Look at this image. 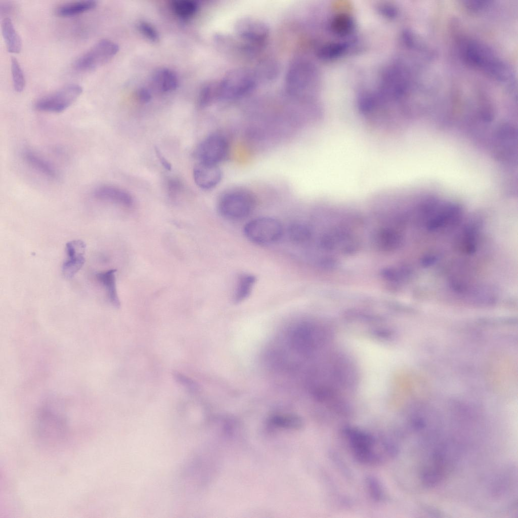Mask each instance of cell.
<instances>
[{
    "label": "cell",
    "instance_id": "f1b7e54d",
    "mask_svg": "<svg viewBox=\"0 0 518 518\" xmlns=\"http://www.w3.org/2000/svg\"><path fill=\"white\" fill-rule=\"evenodd\" d=\"M168 192L170 196L178 194L182 188V184L176 179H171L167 183Z\"/></svg>",
    "mask_w": 518,
    "mask_h": 518
},
{
    "label": "cell",
    "instance_id": "e0dca14e",
    "mask_svg": "<svg viewBox=\"0 0 518 518\" xmlns=\"http://www.w3.org/2000/svg\"><path fill=\"white\" fill-rule=\"evenodd\" d=\"M154 85L163 92L172 91L178 85V79L176 73L169 69H162L157 71L153 76Z\"/></svg>",
    "mask_w": 518,
    "mask_h": 518
},
{
    "label": "cell",
    "instance_id": "30bf717a",
    "mask_svg": "<svg viewBox=\"0 0 518 518\" xmlns=\"http://www.w3.org/2000/svg\"><path fill=\"white\" fill-rule=\"evenodd\" d=\"M321 245L325 249L338 250L344 252L354 251L357 242L348 232L336 230L329 232L321 239Z\"/></svg>",
    "mask_w": 518,
    "mask_h": 518
},
{
    "label": "cell",
    "instance_id": "9a60e30c",
    "mask_svg": "<svg viewBox=\"0 0 518 518\" xmlns=\"http://www.w3.org/2000/svg\"><path fill=\"white\" fill-rule=\"evenodd\" d=\"M115 272V270L110 269L98 273L95 276L97 279L104 287L110 303L114 307L118 308L120 307V303L116 290Z\"/></svg>",
    "mask_w": 518,
    "mask_h": 518
},
{
    "label": "cell",
    "instance_id": "52a82bcc",
    "mask_svg": "<svg viewBox=\"0 0 518 518\" xmlns=\"http://www.w3.org/2000/svg\"><path fill=\"white\" fill-rule=\"evenodd\" d=\"M230 145L222 134L213 133L206 137L196 150L199 162L218 165L228 157Z\"/></svg>",
    "mask_w": 518,
    "mask_h": 518
},
{
    "label": "cell",
    "instance_id": "3957f363",
    "mask_svg": "<svg viewBox=\"0 0 518 518\" xmlns=\"http://www.w3.org/2000/svg\"><path fill=\"white\" fill-rule=\"evenodd\" d=\"M342 430L357 461L369 465H375L381 462V457L373 451L376 441L372 435L350 425L344 426Z\"/></svg>",
    "mask_w": 518,
    "mask_h": 518
},
{
    "label": "cell",
    "instance_id": "83f0119b",
    "mask_svg": "<svg viewBox=\"0 0 518 518\" xmlns=\"http://www.w3.org/2000/svg\"><path fill=\"white\" fill-rule=\"evenodd\" d=\"M138 28L141 33L150 40L156 42L159 39V35L156 30L149 23L141 22L138 24Z\"/></svg>",
    "mask_w": 518,
    "mask_h": 518
},
{
    "label": "cell",
    "instance_id": "7a4b0ae2",
    "mask_svg": "<svg viewBox=\"0 0 518 518\" xmlns=\"http://www.w3.org/2000/svg\"><path fill=\"white\" fill-rule=\"evenodd\" d=\"M255 204L253 194L242 188H235L223 192L219 197L218 209L228 219L238 220L248 216Z\"/></svg>",
    "mask_w": 518,
    "mask_h": 518
},
{
    "label": "cell",
    "instance_id": "d4e9b609",
    "mask_svg": "<svg viewBox=\"0 0 518 518\" xmlns=\"http://www.w3.org/2000/svg\"><path fill=\"white\" fill-rule=\"evenodd\" d=\"M11 70L15 90L19 93L22 92L25 85V77L17 59L14 57L11 60Z\"/></svg>",
    "mask_w": 518,
    "mask_h": 518
},
{
    "label": "cell",
    "instance_id": "2e32d148",
    "mask_svg": "<svg viewBox=\"0 0 518 518\" xmlns=\"http://www.w3.org/2000/svg\"><path fill=\"white\" fill-rule=\"evenodd\" d=\"M96 6L97 2L93 0L69 2L59 6L56 13L60 17H72L93 10Z\"/></svg>",
    "mask_w": 518,
    "mask_h": 518
},
{
    "label": "cell",
    "instance_id": "d6986e66",
    "mask_svg": "<svg viewBox=\"0 0 518 518\" xmlns=\"http://www.w3.org/2000/svg\"><path fill=\"white\" fill-rule=\"evenodd\" d=\"M330 27L334 33L339 35H346L353 30L354 22L353 18L349 15L340 14L333 18Z\"/></svg>",
    "mask_w": 518,
    "mask_h": 518
},
{
    "label": "cell",
    "instance_id": "4dcf8cb0",
    "mask_svg": "<svg viewBox=\"0 0 518 518\" xmlns=\"http://www.w3.org/2000/svg\"><path fill=\"white\" fill-rule=\"evenodd\" d=\"M139 100L144 103H148L151 100L150 92L145 88H141L137 92Z\"/></svg>",
    "mask_w": 518,
    "mask_h": 518
},
{
    "label": "cell",
    "instance_id": "4316f807",
    "mask_svg": "<svg viewBox=\"0 0 518 518\" xmlns=\"http://www.w3.org/2000/svg\"><path fill=\"white\" fill-rule=\"evenodd\" d=\"M172 375L178 383L192 392H196L199 390V385L192 378L178 371H174Z\"/></svg>",
    "mask_w": 518,
    "mask_h": 518
},
{
    "label": "cell",
    "instance_id": "cb8c5ba5",
    "mask_svg": "<svg viewBox=\"0 0 518 518\" xmlns=\"http://www.w3.org/2000/svg\"><path fill=\"white\" fill-rule=\"evenodd\" d=\"M365 482L369 494L375 501H380L384 497V491L381 482L373 476L368 475L365 478Z\"/></svg>",
    "mask_w": 518,
    "mask_h": 518
},
{
    "label": "cell",
    "instance_id": "44dd1931",
    "mask_svg": "<svg viewBox=\"0 0 518 518\" xmlns=\"http://www.w3.org/2000/svg\"><path fill=\"white\" fill-rule=\"evenodd\" d=\"M288 233L290 240L296 243L307 242L310 239L312 235L309 227L299 223L292 224L289 227Z\"/></svg>",
    "mask_w": 518,
    "mask_h": 518
},
{
    "label": "cell",
    "instance_id": "ba28073f",
    "mask_svg": "<svg viewBox=\"0 0 518 518\" xmlns=\"http://www.w3.org/2000/svg\"><path fill=\"white\" fill-rule=\"evenodd\" d=\"M85 249L86 244L81 240H73L66 244L67 258L62 266L64 278L71 279L83 267Z\"/></svg>",
    "mask_w": 518,
    "mask_h": 518
},
{
    "label": "cell",
    "instance_id": "f546056e",
    "mask_svg": "<svg viewBox=\"0 0 518 518\" xmlns=\"http://www.w3.org/2000/svg\"><path fill=\"white\" fill-rule=\"evenodd\" d=\"M154 149L157 157L161 165L166 170H170L171 169V165L170 163L162 155L160 150L157 147H155Z\"/></svg>",
    "mask_w": 518,
    "mask_h": 518
},
{
    "label": "cell",
    "instance_id": "7c38bea8",
    "mask_svg": "<svg viewBox=\"0 0 518 518\" xmlns=\"http://www.w3.org/2000/svg\"><path fill=\"white\" fill-rule=\"evenodd\" d=\"M22 155L25 163L38 174L51 180L58 179L59 174L55 166L38 154L25 149Z\"/></svg>",
    "mask_w": 518,
    "mask_h": 518
},
{
    "label": "cell",
    "instance_id": "6da1fadb",
    "mask_svg": "<svg viewBox=\"0 0 518 518\" xmlns=\"http://www.w3.org/2000/svg\"><path fill=\"white\" fill-rule=\"evenodd\" d=\"M458 45L460 57L467 65L497 80L510 77L508 65L488 46L468 37L461 38Z\"/></svg>",
    "mask_w": 518,
    "mask_h": 518
},
{
    "label": "cell",
    "instance_id": "ac0fdd59",
    "mask_svg": "<svg viewBox=\"0 0 518 518\" xmlns=\"http://www.w3.org/2000/svg\"><path fill=\"white\" fill-rule=\"evenodd\" d=\"M255 281V277L251 274H244L240 276L234 295L235 303L241 302L249 295Z\"/></svg>",
    "mask_w": 518,
    "mask_h": 518
},
{
    "label": "cell",
    "instance_id": "d6a6232c",
    "mask_svg": "<svg viewBox=\"0 0 518 518\" xmlns=\"http://www.w3.org/2000/svg\"><path fill=\"white\" fill-rule=\"evenodd\" d=\"M380 11L383 13H385L386 15L394 16L395 15L396 10L394 8H392L390 6H383L380 8Z\"/></svg>",
    "mask_w": 518,
    "mask_h": 518
},
{
    "label": "cell",
    "instance_id": "277c9868",
    "mask_svg": "<svg viewBox=\"0 0 518 518\" xmlns=\"http://www.w3.org/2000/svg\"><path fill=\"white\" fill-rule=\"evenodd\" d=\"M82 92V88L79 84L70 83L39 98L35 102L34 108L41 112L61 113L73 104Z\"/></svg>",
    "mask_w": 518,
    "mask_h": 518
},
{
    "label": "cell",
    "instance_id": "5bb4252c",
    "mask_svg": "<svg viewBox=\"0 0 518 518\" xmlns=\"http://www.w3.org/2000/svg\"><path fill=\"white\" fill-rule=\"evenodd\" d=\"M2 31L8 51L19 53L22 48V40L10 18L5 17L2 20Z\"/></svg>",
    "mask_w": 518,
    "mask_h": 518
},
{
    "label": "cell",
    "instance_id": "8fae6325",
    "mask_svg": "<svg viewBox=\"0 0 518 518\" xmlns=\"http://www.w3.org/2000/svg\"><path fill=\"white\" fill-rule=\"evenodd\" d=\"M93 194L98 200L125 206H130L133 203V197L128 192L114 186H100L94 189Z\"/></svg>",
    "mask_w": 518,
    "mask_h": 518
},
{
    "label": "cell",
    "instance_id": "4fadbf2b",
    "mask_svg": "<svg viewBox=\"0 0 518 518\" xmlns=\"http://www.w3.org/2000/svg\"><path fill=\"white\" fill-rule=\"evenodd\" d=\"M375 246L381 250L393 251L398 248L403 242V237L397 231L390 228L379 230L374 237Z\"/></svg>",
    "mask_w": 518,
    "mask_h": 518
},
{
    "label": "cell",
    "instance_id": "9c48e42d",
    "mask_svg": "<svg viewBox=\"0 0 518 518\" xmlns=\"http://www.w3.org/2000/svg\"><path fill=\"white\" fill-rule=\"evenodd\" d=\"M195 184L203 190H209L217 186L222 178V171L218 165L198 162L193 170Z\"/></svg>",
    "mask_w": 518,
    "mask_h": 518
},
{
    "label": "cell",
    "instance_id": "ffe728a7",
    "mask_svg": "<svg viewBox=\"0 0 518 518\" xmlns=\"http://www.w3.org/2000/svg\"><path fill=\"white\" fill-rule=\"evenodd\" d=\"M347 49L348 45L346 43H329L321 47L318 51L317 55L322 59H333L342 55Z\"/></svg>",
    "mask_w": 518,
    "mask_h": 518
},
{
    "label": "cell",
    "instance_id": "8992f818",
    "mask_svg": "<svg viewBox=\"0 0 518 518\" xmlns=\"http://www.w3.org/2000/svg\"><path fill=\"white\" fill-rule=\"evenodd\" d=\"M118 50V45L114 42L102 39L79 57L75 61L74 67L78 71L93 70L110 61Z\"/></svg>",
    "mask_w": 518,
    "mask_h": 518
},
{
    "label": "cell",
    "instance_id": "7402d4cb",
    "mask_svg": "<svg viewBox=\"0 0 518 518\" xmlns=\"http://www.w3.org/2000/svg\"><path fill=\"white\" fill-rule=\"evenodd\" d=\"M270 421L277 426L289 429H299L303 425L302 419L293 415H276L271 417Z\"/></svg>",
    "mask_w": 518,
    "mask_h": 518
},
{
    "label": "cell",
    "instance_id": "603a6c76",
    "mask_svg": "<svg viewBox=\"0 0 518 518\" xmlns=\"http://www.w3.org/2000/svg\"><path fill=\"white\" fill-rule=\"evenodd\" d=\"M172 7L176 14L182 18L193 16L197 11V3L192 1H176L172 3Z\"/></svg>",
    "mask_w": 518,
    "mask_h": 518
},
{
    "label": "cell",
    "instance_id": "484cf974",
    "mask_svg": "<svg viewBox=\"0 0 518 518\" xmlns=\"http://www.w3.org/2000/svg\"><path fill=\"white\" fill-rule=\"evenodd\" d=\"M410 274V270L405 267L386 268L382 272L385 279L394 282L404 281L409 277Z\"/></svg>",
    "mask_w": 518,
    "mask_h": 518
},
{
    "label": "cell",
    "instance_id": "1f68e13d",
    "mask_svg": "<svg viewBox=\"0 0 518 518\" xmlns=\"http://www.w3.org/2000/svg\"><path fill=\"white\" fill-rule=\"evenodd\" d=\"M438 257L436 255L428 254L424 256L421 260V264L424 267L430 266L436 263Z\"/></svg>",
    "mask_w": 518,
    "mask_h": 518
},
{
    "label": "cell",
    "instance_id": "5b68a950",
    "mask_svg": "<svg viewBox=\"0 0 518 518\" xmlns=\"http://www.w3.org/2000/svg\"><path fill=\"white\" fill-rule=\"evenodd\" d=\"M283 228L277 220L270 217L254 219L248 222L244 228V233L250 241L260 245L270 244L281 237Z\"/></svg>",
    "mask_w": 518,
    "mask_h": 518
}]
</instances>
